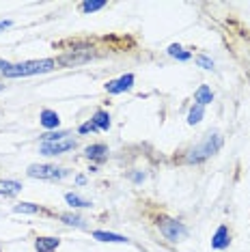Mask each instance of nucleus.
Listing matches in <instances>:
<instances>
[{
  "mask_svg": "<svg viewBox=\"0 0 250 252\" xmlns=\"http://www.w3.org/2000/svg\"><path fill=\"white\" fill-rule=\"evenodd\" d=\"M56 67V61L52 59H41V61H26L18 63V65H11V63L0 59V71L4 78H24V76H35V73H45L52 71Z\"/></svg>",
  "mask_w": 250,
  "mask_h": 252,
  "instance_id": "f257e3e1",
  "label": "nucleus"
},
{
  "mask_svg": "<svg viewBox=\"0 0 250 252\" xmlns=\"http://www.w3.org/2000/svg\"><path fill=\"white\" fill-rule=\"evenodd\" d=\"M220 147H222V136L209 134L207 138L201 142V145H196L194 149H190V151H188L186 162L188 164H201V162H205L207 158H212Z\"/></svg>",
  "mask_w": 250,
  "mask_h": 252,
  "instance_id": "f03ea898",
  "label": "nucleus"
},
{
  "mask_svg": "<svg viewBox=\"0 0 250 252\" xmlns=\"http://www.w3.org/2000/svg\"><path fill=\"white\" fill-rule=\"evenodd\" d=\"M156 226L160 228V233L164 235V239H168L170 244H177L181 239L188 237V228L184 222L175 220V218H168V216H157L156 218Z\"/></svg>",
  "mask_w": 250,
  "mask_h": 252,
  "instance_id": "7ed1b4c3",
  "label": "nucleus"
},
{
  "mask_svg": "<svg viewBox=\"0 0 250 252\" xmlns=\"http://www.w3.org/2000/svg\"><path fill=\"white\" fill-rule=\"evenodd\" d=\"M65 175H67L65 168H59V166H52V164H32V166H28V177H32V179L56 181Z\"/></svg>",
  "mask_w": 250,
  "mask_h": 252,
  "instance_id": "20e7f679",
  "label": "nucleus"
},
{
  "mask_svg": "<svg viewBox=\"0 0 250 252\" xmlns=\"http://www.w3.org/2000/svg\"><path fill=\"white\" fill-rule=\"evenodd\" d=\"M76 147H78V140L76 138H69V136H65V138H61V140L41 142L39 151H41L43 156H61V153L71 151V149H76Z\"/></svg>",
  "mask_w": 250,
  "mask_h": 252,
  "instance_id": "39448f33",
  "label": "nucleus"
},
{
  "mask_svg": "<svg viewBox=\"0 0 250 252\" xmlns=\"http://www.w3.org/2000/svg\"><path fill=\"white\" fill-rule=\"evenodd\" d=\"M91 59H95V52H91V48H84V50H71V52L62 54L59 59V65H65V67H76V65H84L89 63Z\"/></svg>",
  "mask_w": 250,
  "mask_h": 252,
  "instance_id": "423d86ee",
  "label": "nucleus"
},
{
  "mask_svg": "<svg viewBox=\"0 0 250 252\" xmlns=\"http://www.w3.org/2000/svg\"><path fill=\"white\" fill-rule=\"evenodd\" d=\"M134 87V76L132 73H125V76L117 78V80H110V82L106 84V91L110 95H117V93H125V91H129Z\"/></svg>",
  "mask_w": 250,
  "mask_h": 252,
  "instance_id": "0eeeda50",
  "label": "nucleus"
},
{
  "mask_svg": "<svg viewBox=\"0 0 250 252\" xmlns=\"http://www.w3.org/2000/svg\"><path fill=\"white\" fill-rule=\"evenodd\" d=\"M229 244H231V233H229V228H226L224 224L218 226V231H216V235L212 237V248H214V250H224V248H229Z\"/></svg>",
  "mask_w": 250,
  "mask_h": 252,
  "instance_id": "6e6552de",
  "label": "nucleus"
},
{
  "mask_svg": "<svg viewBox=\"0 0 250 252\" xmlns=\"http://www.w3.org/2000/svg\"><path fill=\"white\" fill-rule=\"evenodd\" d=\"M84 156L89 159H93V162H104L108 158V147L101 145V142H97V145H89L84 149Z\"/></svg>",
  "mask_w": 250,
  "mask_h": 252,
  "instance_id": "1a4fd4ad",
  "label": "nucleus"
},
{
  "mask_svg": "<svg viewBox=\"0 0 250 252\" xmlns=\"http://www.w3.org/2000/svg\"><path fill=\"white\" fill-rule=\"evenodd\" d=\"M61 246L59 237H37L35 239V250L37 252H54Z\"/></svg>",
  "mask_w": 250,
  "mask_h": 252,
  "instance_id": "9d476101",
  "label": "nucleus"
},
{
  "mask_svg": "<svg viewBox=\"0 0 250 252\" xmlns=\"http://www.w3.org/2000/svg\"><path fill=\"white\" fill-rule=\"evenodd\" d=\"M194 101L198 106H203L205 108L207 104H212L214 101V93H212V89L207 87V84H201L196 91H194Z\"/></svg>",
  "mask_w": 250,
  "mask_h": 252,
  "instance_id": "9b49d317",
  "label": "nucleus"
},
{
  "mask_svg": "<svg viewBox=\"0 0 250 252\" xmlns=\"http://www.w3.org/2000/svg\"><path fill=\"white\" fill-rule=\"evenodd\" d=\"M39 123H41L45 129H54V127H59L61 119L54 110H41V114H39Z\"/></svg>",
  "mask_w": 250,
  "mask_h": 252,
  "instance_id": "f8f14e48",
  "label": "nucleus"
},
{
  "mask_svg": "<svg viewBox=\"0 0 250 252\" xmlns=\"http://www.w3.org/2000/svg\"><path fill=\"white\" fill-rule=\"evenodd\" d=\"M22 190V183L13 179H0V194L2 196H15Z\"/></svg>",
  "mask_w": 250,
  "mask_h": 252,
  "instance_id": "ddd939ff",
  "label": "nucleus"
},
{
  "mask_svg": "<svg viewBox=\"0 0 250 252\" xmlns=\"http://www.w3.org/2000/svg\"><path fill=\"white\" fill-rule=\"evenodd\" d=\"M93 237L97 239V242H106V244H125L127 239L123 237V235H117V233H106V231H95Z\"/></svg>",
  "mask_w": 250,
  "mask_h": 252,
  "instance_id": "4468645a",
  "label": "nucleus"
},
{
  "mask_svg": "<svg viewBox=\"0 0 250 252\" xmlns=\"http://www.w3.org/2000/svg\"><path fill=\"white\" fill-rule=\"evenodd\" d=\"M91 123H93L97 129H108L110 127V114L106 110H97L93 114V119H91Z\"/></svg>",
  "mask_w": 250,
  "mask_h": 252,
  "instance_id": "2eb2a0df",
  "label": "nucleus"
},
{
  "mask_svg": "<svg viewBox=\"0 0 250 252\" xmlns=\"http://www.w3.org/2000/svg\"><path fill=\"white\" fill-rule=\"evenodd\" d=\"M203 114H205V108L194 104V106L190 108V112H188V123H190V125H196V123L203 119Z\"/></svg>",
  "mask_w": 250,
  "mask_h": 252,
  "instance_id": "dca6fc26",
  "label": "nucleus"
},
{
  "mask_svg": "<svg viewBox=\"0 0 250 252\" xmlns=\"http://www.w3.org/2000/svg\"><path fill=\"white\" fill-rule=\"evenodd\" d=\"M168 54L173 56V59H177V61H190L192 59V54L190 52H184V48H181L179 43H173L168 48Z\"/></svg>",
  "mask_w": 250,
  "mask_h": 252,
  "instance_id": "f3484780",
  "label": "nucleus"
},
{
  "mask_svg": "<svg viewBox=\"0 0 250 252\" xmlns=\"http://www.w3.org/2000/svg\"><path fill=\"white\" fill-rule=\"evenodd\" d=\"M104 7H106L104 0H89V2H82L80 4L82 13H93V11H99V9H104Z\"/></svg>",
  "mask_w": 250,
  "mask_h": 252,
  "instance_id": "a211bd4d",
  "label": "nucleus"
},
{
  "mask_svg": "<svg viewBox=\"0 0 250 252\" xmlns=\"http://www.w3.org/2000/svg\"><path fill=\"white\" fill-rule=\"evenodd\" d=\"M65 200H67V203H69L71 205V207H76V209H80V207H89V200L87 198H82V196H78V194H67V196H65Z\"/></svg>",
  "mask_w": 250,
  "mask_h": 252,
  "instance_id": "6ab92c4d",
  "label": "nucleus"
},
{
  "mask_svg": "<svg viewBox=\"0 0 250 252\" xmlns=\"http://www.w3.org/2000/svg\"><path fill=\"white\" fill-rule=\"evenodd\" d=\"M61 220L69 226H78V228H84V220L80 216H73V214H61Z\"/></svg>",
  "mask_w": 250,
  "mask_h": 252,
  "instance_id": "aec40b11",
  "label": "nucleus"
},
{
  "mask_svg": "<svg viewBox=\"0 0 250 252\" xmlns=\"http://www.w3.org/2000/svg\"><path fill=\"white\" fill-rule=\"evenodd\" d=\"M15 211H18V214H37V211H39V205L20 203V205H15Z\"/></svg>",
  "mask_w": 250,
  "mask_h": 252,
  "instance_id": "412c9836",
  "label": "nucleus"
},
{
  "mask_svg": "<svg viewBox=\"0 0 250 252\" xmlns=\"http://www.w3.org/2000/svg\"><path fill=\"white\" fill-rule=\"evenodd\" d=\"M65 136H69L67 131H48V134L41 136V142H52V140H61L65 138Z\"/></svg>",
  "mask_w": 250,
  "mask_h": 252,
  "instance_id": "4be33fe9",
  "label": "nucleus"
},
{
  "mask_svg": "<svg viewBox=\"0 0 250 252\" xmlns=\"http://www.w3.org/2000/svg\"><path fill=\"white\" fill-rule=\"evenodd\" d=\"M196 65L203 67V69H214V61L207 59V56H196Z\"/></svg>",
  "mask_w": 250,
  "mask_h": 252,
  "instance_id": "5701e85b",
  "label": "nucleus"
},
{
  "mask_svg": "<svg viewBox=\"0 0 250 252\" xmlns=\"http://www.w3.org/2000/svg\"><path fill=\"white\" fill-rule=\"evenodd\" d=\"M78 131H80V134H89V131H97V127H95V125L93 123H84V125H80V129H78Z\"/></svg>",
  "mask_w": 250,
  "mask_h": 252,
  "instance_id": "b1692460",
  "label": "nucleus"
},
{
  "mask_svg": "<svg viewBox=\"0 0 250 252\" xmlns=\"http://www.w3.org/2000/svg\"><path fill=\"white\" fill-rule=\"evenodd\" d=\"M9 26H11V20H4V22H0V32H2V31H7Z\"/></svg>",
  "mask_w": 250,
  "mask_h": 252,
  "instance_id": "393cba45",
  "label": "nucleus"
},
{
  "mask_svg": "<svg viewBox=\"0 0 250 252\" xmlns=\"http://www.w3.org/2000/svg\"><path fill=\"white\" fill-rule=\"evenodd\" d=\"M132 179H134V181H143V179H145V175H140V173H136V175H132Z\"/></svg>",
  "mask_w": 250,
  "mask_h": 252,
  "instance_id": "a878e982",
  "label": "nucleus"
},
{
  "mask_svg": "<svg viewBox=\"0 0 250 252\" xmlns=\"http://www.w3.org/2000/svg\"><path fill=\"white\" fill-rule=\"evenodd\" d=\"M76 183H78V186H82V183H87V179L80 175V177H76Z\"/></svg>",
  "mask_w": 250,
  "mask_h": 252,
  "instance_id": "bb28decb",
  "label": "nucleus"
},
{
  "mask_svg": "<svg viewBox=\"0 0 250 252\" xmlns=\"http://www.w3.org/2000/svg\"><path fill=\"white\" fill-rule=\"evenodd\" d=\"M2 89H4V84H0V91H2Z\"/></svg>",
  "mask_w": 250,
  "mask_h": 252,
  "instance_id": "cd10ccee",
  "label": "nucleus"
}]
</instances>
